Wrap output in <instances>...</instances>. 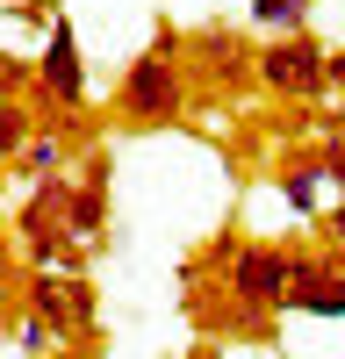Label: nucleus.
<instances>
[{
  "mask_svg": "<svg viewBox=\"0 0 345 359\" xmlns=\"http://www.w3.org/2000/svg\"><path fill=\"white\" fill-rule=\"evenodd\" d=\"M115 115L137 123V130H165V123L187 115V65H180V50H172V29H158L123 65V79H115Z\"/></svg>",
  "mask_w": 345,
  "mask_h": 359,
  "instance_id": "nucleus-1",
  "label": "nucleus"
},
{
  "mask_svg": "<svg viewBox=\"0 0 345 359\" xmlns=\"http://www.w3.org/2000/svg\"><path fill=\"white\" fill-rule=\"evenodd\" d=\"M295 259L302 252H288V245H266V237H216V252H209V266L223 273V287H230V302L238 309H252L259 323L266 316H280V302H288V280H295Z\"/></svg>",
  "mask_w": 345,
  "mask_h": 359,
  "instance_id": "nucleus-2",
  "label": "nucleus"
},
{
  "mask_svg": "<svg viewBox=\"0 0 345 359\" xmlns=\"http://www.w3.org/2000/svg\"><path fill=\"white\" fill-rule=\"evenodd\" d=\"M22 309L43 316L65 352H94V338H101V294L86 273H29Z\"/></svg>",
  "mask_w": 345,
  "mask_h": 359,
  "instance_id": "nucleus-3",
  "label": "nucleus"
},
{
  "mask_svg": "<svg viewBox=\"0 0 345 359\" xmlns=\"http://www.w3.org/2000/svg\"><path fill=\"white\" fill-rule=\"evenodd\" d=\"M259 86H266L273 101H324L331 94V50L309 36H273L259 50Z\"/></svg>",
  "mask_w": 345,
  "mask_h": 359,
  "instance_id": "nucleus-4",
  "label": "nucleus"
},
{
  "mask_svg": "<svg viewBox=\"0 0 345 359\" xmlns=\"http://www.w3.org/2000/svg\"><path fill=\"white\" fill-rule=\"evenodd\" d=\"M36 94H43L50 108H79V101H86V57H79L72 15H58L50 36H43V50H36Z\"/></svg>",
  "mask_w": 345,
  "mask_h": 359,
  "instance_id": "nucleus-5",
  "label": "nucleus"
},
{
  "mask_svg": "<svg viewBox=\"0 0 345 359\" xmlns=\"http://www.w3.org/2000/svg\"><path fill=\"white\" fill-rule=\"evenodd\" d=\"M288 309H295V316H316V323H345V273H338L331 252H302V259H295V280H288L280 316H288Z\"/></svg>",
  "mask_w": 345,
  "mask_h": 359,
  "instance_id": "nucleus-6",
  "label": "nucleus"
},
{
  "mask_svg": "<svg viewBox=\"0 0 345 359\" xmlns=\"http://www.w3.org/2000/svg\"><path fill=\"white\" fill-rule=\"evenodd\" d=\"M101 230H108V151H94L86 172L72 180V237H79V245H94Z\"/></svg>",
  "mask_w": 345,
  "mask_h": 359,
  "instance_id": "nucleus-7",
  "label": "nucleus"
},
{
  "mask_svg": "<svg viewBox=\"0 0 345 359\" xmlns=\"http://www.w3.org/2000/svg\"><path fill=\"white\" fill-rule=\"evenodd\" d=\"M324 151H309V158H288L280 165V180H273V187H280V201L288 208H295V223H324V208H316V187H324Z\"/></svg>",
  "mask_w": 345,
  "mask_h": 359,
  "instance_id": "nucleus-8",
  "label": "nucleus"
},
{
  "mask_svg": "<svg viewBox=\"0 0 345 359\" xmlns=\"http://www.w3.org/2000/svg\"><path fill=\"white\" fill-rule=\"evenodd\" d=\"M194 50L209 57L216 86H245V79H259V50H245L230 29H209V36H194Z\"/></svg>",
  "mask_w": 345,
  "mask_h": 359,
  "instance_id": "nucleus-9",
  "label": "nucleus"
},
{
  "mask_svg": "<svg viewBox=\"0 0 345 359\" xmlns=\"http://www.w3.org/2000/svg\"><path fill=\"white\" fill-rule=\"evenodd\" d=\"M252 22L266 36H302L309 29V0H252Z\"/></svg>",
  "mask_w": 345,
  "mask_h": 359,
  "instance_id": "nucleus-10",
  "label": "nucleus"
},
{
  "mask_svg": "<svg viewBox=\"0 0 345 359\" xmlns=\"http://www.w3.org/2000/svg\"><path fill=\"white\" fill-rule=\"evenodd\" d=\"M316 151H324V172H331V187L345 194V115H331V123H324V144H316Z\"/></svg>",
  "mask_w": 345,
  "mask_h": 359,
  "instance_id": "nucleus-11",
  "label": "nucleus"
},
{
  "mask_svg": "<svg viewBox=\"0 0 345 359\" xmlns=\"http://www.w3.org/2000/svg\"><path fill=\"white\" fill-rule=\"evenodd\" d=\"M58 158H65V144H58V137H50V130H43V137H36V144H29V151H22V158H15V165H22V172H29V180H43V172H58Z\"/></svg>",
  "mask_w": 345,
  "mask_h": 359,
  "instance_id": "nucleus-12",
  "label": "nucleus"
},
{
  "mask_svg": "<svg viewBox=\"0 0 345 359\" xmlns=\"http://www.w3.org/2000/svg\"><path fill=\"white\" fill-rule=\"evenodd\" d=\"M29 144H36V137H29V108H15V101H8V115H0V151L22 158Z\"/></svg>",
  "mask_w": 345,
  "mask_h": 359,
  "instance_id": "nucleus-13",
  "label": "nucleus"
},
{
  "mask_svg": "<svg viewBox=\"0 0 345 359\" xmlns=\"http://www.w3.org/2000/svg\"><path fill=\"white\" fill-rule=\"evenodd\" d=\"M324 237H331V245H345V194H338V208H324Z\"/></svg>",
  "mask_w": 345,
  "mask_h": 359,
  "instance_id": "nucleus-14",
  "label": "nucleus"
},
{
  "mask_svg": "<svg viewBox=\"0 0 345 359\" xmlns=\"http://www.w3.org/2000/svg\"><path fill=\"white\" fill-rule=\"evenodd\" d=\"M331 94H345V50H331Z\"/></svg>",
  "mask_w": 345,
  "mask_h": 359,
  "instance_id": "nucleus-15",
  "label": "nucleus"
},
{
  "mask_svg": "<svg viewBox=\"0 0 345 359\" xmlns=\"http://www.w3.org/2000/svg\"><path fill=\"white\" fill-rule=\"evenodd\" d=\"M331 259H338V273H345V245H331Z\"/></svg>",
  "mask_w": 345,
  "mask_h": 359,
  "instance_id": "nucleus-16",
  "label": "nucleus"
}]
</instances>
